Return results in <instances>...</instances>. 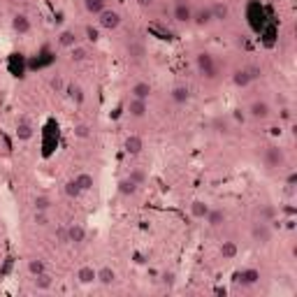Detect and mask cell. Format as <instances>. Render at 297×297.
<instances>
[{
  "label": "cell",
  "mask_w": 297,
  "mask_h": 297,
  "mask_svg": "<svg viewBox=\"0 0 297 297\" xmlns=\"http://www.w3.org/2000/svg\"><path fill=\"white\" fill-rule=\"evenodd\" d=\"M33 135H35L33 123L28 121V119H19V121H17V137H19V140L28 142V140H33Z\"/></svg>",
  "instance_id": "10"
},
{
  "label": "cell",
  "mask_w": 297,
  "mask_h": 297,
  "mask_svg": "<svg viewBox=\"0 0 297 297\" xmlns=\"http://www.w3.org/2000/svg\"><path fill=\"white\" fill-rule=\"evenodd\" d=\"M195 63H198V70L202 72V77L211 79L214 74H216V65H214V58H211L209 53H198Z\"/></svg>",
  "instance_id": "6"
},
{
  "label": "cell",
  "mask_w": 297,
  "mask_h": 297,
  "mask_svg": "<svg viewBox=\"0 0 297 297\" xmlns=\"http://www.w3.org/2000/svg\"><path fill=\"white\" fill-rule=\"evenodd\" d=\"M96 281L100 283V286H112L114 281H116V272H114L112 267H100Z\"/></svg>",
  "instance_id": "17"
},
{
  "label": "cell",
  "mask_w": 297,
  "mask_h": 297,
  "mask_svg": "<svg viewBox=\"0 0 297 297\" xmlns=\"http://www.w3.org/2000/svg\"><path fill=\"white\" fill-rule=\"evenodd\" d=\"M130 93H132V98L148 100V96H151V84H148V81H137V84L130 88Z\"/></svg>",
  "instance_id": "18"
},
{
  "label": "cell",
  "mask_w": 297,
  "mask_h": 297,
  "mask_svg": "<svg viewBox=\"0 0 297 297\" xmlns=\"http://www.w3.org/2000/svg\"><path fill=\"white\" fill-rule=\"evenodd\" d=\"M137 5H140V7H151L153 0H137Z\"/></svg>",
  "instance_id": "41"
},
{
  "label": "cell",
  "mask_w": 297,
  "mask_h": 297,
  "mask_svg": "<svg viewBox=\"0 0 297 297\" xmlns=\"http://www.w3.org/2000/svg\"><path fill=\"white\" fill-rule=\"evenodd\" d=\"M88 56H91V53H88L86 47H79V44H74V47H72V56H70V58L74 63H84Z\"/></svg>",
  "instance_id": "30"
},
{
  "label": "cell",
  "mask_w": 297,
  "mask_h": 297,
  "mask_svg": "<svg viewBox=\"0 0 297 297\" xmlns=\"http://www.w3.org/2000/svg\"><path fill=\"white\" fill-rule=\"evenodd\" d=\"M204 221H207L211 227H219V225H223V221H225V211H223V209H211V207H209Z\"/></svg>",
  "instance_id": "19"
},
{
  "label": "cell",
  "mask_w": 297,
  "mask_h": 297,
  "mask_svg": "<svg viewBox=\"0 0 297 297\" xmlns=\"http://www.w3.org/2000/svg\"><path fill=\"white\" fill-rule=\"evenodd\" d=\"M219 251H221V255H223V260H232V258H237V253H239V248H237L235 242H223Z\"/></svg>",
  "instance_id": "26"
},
{
  "label": "cell",
  "mask_w": 297,
  "mask_h": 297,
  "mask_svg": "<svg viewBox=\"0 0 297 297\" xmlns=\"http://www.w3.org/2000/svg\"><path fill=\"white\" fill-rule=\"evenodd\" d=\"M74 137H79V140H88V137H91V125H86V123H77V125H74Z\"/></svg>",
  "instance_id": "33"
},
{
  "label": "cell",
  "mask_w": 297,
  "mask_h": 297,
  "mask_svg": "<svg viewBox=\"0 0 297 297\" xmlns=\"http://www.w3.org/2000/svg\"><path fill=\"white\" fill-rule=\"evenodd\" d=\"M209 9H211V19L214 21H225L227 17H230V9H227V5L225 2H211L209 5Z\"/></svg>",
  "instance_id": "15"
},
{
  "label": "cell",
  "mask_w": 297,
  "mask_h": 297,
  "mask_svg": "<svg viewBox=\"0 0 297 297\" xmlns=\"http://www.w3.org/2000/svg\"><path fill=\"white\" fill-rule=\"evenodd\" d=\"M274 216H276L274 207H262V209H260V221H272Z\"/></svg>",
  "instance_id": "37"
},
{
  "label": "cell",
  "mask_w": 297,
  "mask_h": 297,
  "mask_svg": "<svg viewBox=\"0 0 297 297\" xmlns=\"http://www.w3.org/2000/svg\"><path fill=\"white\" fill-rule=\"evenodd\" d=\"M86 35H88V40H91V42H96V40H98V30L93 26H86Z\"/></svg>",
  "instance_id": "39"
},
{
  "label": "cell",
  "mask_w": 297,
  "mask_h": 297,
  "mask_svg": "<svg viewBox=\"0 0 297 297\" xmlns=\"http://www.w3.org/2000/svg\"><path fill=\"white\" fill-rule=\"evenodd\" d=\"M137 191H140V186L135 184L132 179H128V176L119 181V193H121V195H125V198H128V195H135Z\"/></svg>",
  "instance_id": "25"
},
{
  "label": "cell",
  "mask_w": 297,
  "mask_h": 297,
  "mask_svg": "<svg viewBox=\"0 0 297 297\" xmlns=\"http://www.w3.org/2000/svg\"><path fill=\"white\" fill-rule=\"evenodd\" d=\"M286 163V153H283V148L279 147H267L265 148V165L274 170V167H281Z\"/></svg>",
  "instance_id": "4"
},
{
  "label": "cell",
  "mask_w": 297,
  "mask_h": 297,
  "mask_svg": "<svg viewBox=\"0 0 297 297\" xmlns=\"http://www.w3.org/2000/svg\"><path fill=\"white\" fill-rule=\"evenodd\" d=\"M74 181H77V186L81 188V193H86L93 188V176L88 174V172H81V174L74 176Z\"/></svg>",
  "instance_id": "28"
},
{
  "label": "cell",
  "mask_w": 297,
  "mask_h": 297,
  "mask_svg": "<svg viewBox=\"0 0 297 297\" xmlns=\"http://www.w3.org/2000/svg\"><path fill=\"white\" fill-rule=\"evenodd\" d=\"M33 283H35L37 290H49L53 286V279L49 272H44V274H37V276H33Z\"/></svg>",
  "instance_id": "24"
},
{
  "label": "cell",
  "mask_w": 297,
  "mask_h": 297,
  "mask_svg": "<svg viewBox=\"0 0 297 297\" xmlns=\"http://www.w3.org/2000/svg\"><path fill=\"white\" fill-rule=\"evenodd\" d=\"M28 272H30V276L44 274L47 272V265H44L42 258H33V260H28Z\"/></svg>",
  "instance_id": "29"
},
{
  "label": "cell",
  "mask_w": 297,
  "mask_h": 297,
  "mask_svg": "<svg viewBox=\"0 0 297 297\" xmlns=\"http://www.w3.org/2000/svg\"><path fill=\"white\" fill-rule=\"evenodd\" d=\"M246 70H248L251 79H258V77H260V68H255V65H251V68H246Z\"/></svg>",
  "instance_id": "40"
},
{
  "label": "cell",
  "mask_w": 297,
  "mask_h": 297,
  "mask_svg": "<svg viewBox=\"0 0 297 297\" xmlns=\"http://www.w3.org/2000/svg\"><path fill=\"white\" fill-rule=\"evenodd\" d=\"M172 17H174L176 24H191L193 19V7L188 0H176L174 9H172Z\"/></svg>",
  "instance_id": "3"
},
{
  "label": "cell",
  "mask_w": 297,
  "mask_h": 297,
  "mask_svg": "<svg viewBox=\"0 0 297 297\" xmlns=\"http://www.w3.org/2000/svg\"><path fill=\"white\" fill-rule=\"evenodd\" d=\"M65 91H68V96H70V100H74V102H84V91H81V86H77V84H72V86H68Z\"/></svg>",
  "instance_id": "32"
},
{
  "label": "cell",
  "mask_w": 297,
  "mask_h": 297,
  "mask_svg": "<svg viewBox=\"0 0 297 297\" xmlns=\"http://www.w3.org/2000/svg\"><path fill=\"white\" fill-rule=\"evenodd\" d=\"M12 28L17 30L19 35H26L28 30H30V19L26 14H14L12 17Z\"/></svg>",
  "instance_id": "14"
},
{
  "label": "cell",
  "mask_w": 297,
  "mask_h": 297,
  "mask_svg": "<svg viewBox=\"0 0 297 297\" xmlns=\"http://www.w3.org/2000/svg\"><path fill=\"white\" fill-rule=\"evenodd\" d=\"M56 239H58V244H70V237H68V227H58V232H56Z\"/></svg>",
  "instance_id": "38"
},
{
  "label": "cell",
  "mask_w": 297,
  "mask_h": 297,
  "mask_svg": "<svg viewBox=\"0 0 297 297\" xmlns=\"http://www.w3.org/2000/svg\"><path fill=\"white\" fill-rule=\"evenodd\" d=\"M96 276H98V270L88 267V265H84V267H79V270H77V281L81 283V286L96 283Z\"/></svg>",
  "instance_id": "13"
},
{
  "label": "cell",
  "mask_w": 297,
  "mask_h": 297,
  "mask_svg": "<svg viewBox=\"0 0 297 297\" xmlns=\"http://www.w3.org/2000/svg\"><path fill=\"white\" fill-rule=\"evenodd\" d=\"M77 33L74 30H63L61 35H58V47H63V49H72L74 44H77Z\"/></svg>",
  "instance_id": "23"
},
{
  "label": "cell",
  "mask_w": 297,
  "mask_h": 297,
  "mask_svg": "<svg viewBox=\"0 0 297 297\" xmlns=\"http://www.w3.org/2000/svg\"><path fill=\"white\" fill-rule=\"evenodd\" d=\"M207 211H209V204L204 200H195L191 204V216L198 221H204V216H207Z\"/></svg>",
  "instance_id": "22"
},
{
  "label": "cell",
  "mask_w": 297,
  "mask_h": 297,
  "mask_svg": "<svg viewBox=\"0 0 297 297\" xmlns=\"http://www.w3.org/2000/svg\"><path fill=\"white\" fill-rule=\"evenodd\" d=\"M295 181H297V174H295V172H293V174L288 176V184H295Z\"/></svg>",
  "instance_id": "43"
},
{
  "label": "cell",
  "mask_w": 297,
  "mask_h": 297,
  "mask_svg": "<svg viewBox=\"0 0 297 297\" xmlns=\"http://www.w3.org/2000/svg\"><path fill=\"white\" fill-rule=\"evenodd\" d=\"M237 283H242V286H255L258 281H260V272L255 270V267H248V270H242L237 272Z\"/></svg>",
  "instance_id": "8"
},
{
  "label": "cell",
  "mask_w": 297,
  "mask_h": 297,
  "mask_svg": "<svg viewBox=\"0 0 297 297\" xmlns=\"http://www.w3.org/2000/svg\"><path fill=\"white\" fill-rule=\"evenodd\" d=\"M251 74H248V70H235V74H232V84H235L237 88H246V86H251Z\"/></svg>",
  "instance_id": "20"
},
{
  "label": "cell",
  "mask_w": 297,
  "mask_h": 297,
  "mask_svg": "<svg viewBox=\"0 0 297 297\" xmlns=\"http://www.w3.org/2000/svg\"><path fill=\"white\" fill-rule=\"evenodd\" d=\"M68 237H70V244H84L86 242V227L79 225V223H72V225H68Z\"/></svg>",
  "instance_id": "11"
},
{
  "label": "cell",
  "mask_w": 297,
  "mask_h": 297,
  "mask_svg": "<svg viewBox=\"0 0 297 297\" xmlns=\"http://www.w3.org/2000/svg\"><path fill=\"white\" fill-rule=\"evenodd\" d=\"M211 21V9L209 7H200V9H193V19L191 24H195V26H209Z\"/></svg>",
  "instance_id": "12"
},
{
  "label": "cell",
  "mask_w": 297,
  "mask_h": 297,
  "mask_svg": "<svg viewBox=\"0 0 297 297\" xmlns=\"http://www.w3.org/2000/svg\"><path fill=\"white\" fill-rule=\"evenodd\" d=\"M172 100L176 105H186L191 100V88L188 86H174L172 88Z\"/></svg>",
  "instance_id": "21"
},
{
  "label": "cell",
  "mask_w": 297,
  "mask_h": 297,
  "mask_svg": "<svg viewBox=\"0 0 297 297\" xmlns=\"http://www.w3.org/2000/svg\"><path fill=\"white\" fill-rule=\"evenodd\" d=\"M128 56H130L132 61H142V58L147 56V47H144V42L132 40V42L128 44Z\"/></svg>",
  "instance_id": "16"
},
{
  "label": "cell",
  "mask_w": 297,
  "mask_h": 297,
  "mask_svg": "<svg viewBox=\"0 0 297 297\" xmlns=\"http://www.w3.org/2000/svg\"><path fill=\"white\" fill-rule=\"evenodd\" d=\"M251 239H253L255 244H270L272 242V227L267 221H258L251 225Z\"/></svg>",
  "instance_id": "1"
},
{
  "label": "cell",
  "mask_w": 297,
  "mask_h": 297,
  "mask_svg": "<svg viewBox=\"0 0 297 297\" xmlns=\"http://www.w3.org/2000/svg\"><path fill=\"white\" fill-rule=\"evenodd\" d=\"M33 207H35V211H49L51 209V198L49 195H37Z\"/></svg>",
  "instance_id": "31"
},
{
  "label": "cell",
  "mask_w": 297,
  "mask_h": 297,
  "mask_svg": "<svg viewBox=\"0 0 297 297\" xmlns=\"http://www.w3.org/2000/svg\"><path fill=\"white\" fill-rule=\"evenodd\" d=\"M84 7L88 14H100L102 9H107V0H84Z\"/></svg>",
  "instance_id": "27"
},
{
  "label": "cell",
  "mask_w": 297,
  "mask_h": 297,
  "mask_svg": "<svg viewBox=\"0 0 297 297\" xmlns=\"http://www.w3.org/2000/svg\"><path fill=\"white\" fill-rule=\"evenodd\" d=\"M148 112V100H140V98H130L128 102V114L132 119H144Z\"/></svg>",
  "instance_id": "7"
},
{
  "label": "cell",
  "mask_w": 297,
  "mask_h": 297,
  "mask_svg": "<svg viewBox=\"0 0 297 297\" xmlns=\"http://www.w3.org/2000/svg\"><path fill=\"white\" fill-rule=\"evenodd\" d=\"M248 114H251V119H255V121H267L272 116V107L265 100H253L251 107H248Z\"/></svg>",
  "instance_id": "5"
},
{
  "label": "cell",
  "mask_w": 297,
  "mask_h": 297,
  "mask_svg": "<svg viewBox=\"0 0 297 297\" xmlns=\"http://www.w3.org/2000/svg\"><path fill=\"white\" fill-rule=\"evenodd\" d=\"M98 24H100V28H105V30H116V28L121 26V14L116 9H102L98 14Z\"/></svg>",
  "instance_id": "2"
},
{
  "label": "cell",
  "mask_w": 297,
  "mask_h": 297,
  "mask_svg": "<svg viewBox=\"0 0 297 297\" xmlns=\"http://www.w3.org/2000/svg\"><path fill=\"white\" fill-rule=\"evenodd\" d=\"M63 191H65V195H68V198H79V195H81V188L77 186V181H74V179H70V181L65 184V188H63Z\"/></svg>",
  "instance_id": "34"
},
{
  "label": "cell",
  "mask_w": 297,
  "mask_h": 297,
  "mask_svg": "<svg viewBox=\"0 0 297 297\" xmlns=\"http://www.w3.org/2000/svg\"><path fill=\"white\" fill-rule=\"evenodd\" d=\"M123 148H125L128 156H140L142 148H144V140H142L140 135H130V137H125V142H123Z\"/></svg>",
  "instance_id": "9"
},
{
  "label": "cell",
  "mask_w": 297,
  "mask_h": 297,
  "mask_svg": "<svg viewBox=\"0 0 297 297\" xmlns=\"http://www.w3.org/2000/svg\"><path fill=\"white\" fill-rule=\"evenodd\" d=\"M128 179H132L137 186H142L144 181H147V174H144V170H140V167H137V170H132L130 174H128Z\"/></svg>",
  "instance_id": "35"
},
{
  "label": "cell",
  "mask_w": 297,
  "mask_h": 297,
  "mask_svg": "<svg viewBox=\"0 0 297 297\" xmlns=\"http://www.w3.org/2000/svg\"><path fill=\"white\" fill-rule=\"evenodd\" d=\"M35 225H40V227L49 225V216H47V211H35Z\"/></svg>",
  "instance_id": "36"
},
{
  "label": "cell",
  "mask_w": 297,
  "mask_h": 297,
  "mask_svg": "<svg viewBox=\"0 0 297 297\" xmlns=\"http://www.w3.org/2000/svg\"><path fill=\"white\" fill-rule=\"evenodd\" d=\"M51 86H53V88H63V81H61L58 77H53V79H51Z\"/></svg>",
  "instance_id": "42"
}]
</instances>
